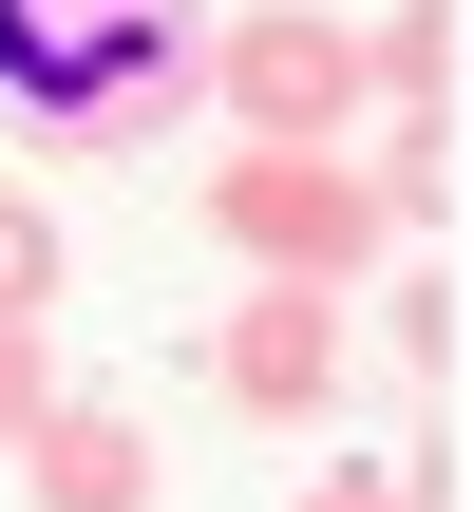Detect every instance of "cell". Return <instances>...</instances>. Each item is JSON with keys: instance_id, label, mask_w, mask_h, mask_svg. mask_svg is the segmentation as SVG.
<instances>
[{"instance_id": "obj_1", "label": "cell", "mask_w": 474, "mask_h": 512, "mask_svg": "<svg viewBox=\"0 0 474 512\" xmlns=\"http://www.w3.org/2000/svg\"><path fill=\"white\" fill-rule=\"evenodd\" d=\"M190 57V0H0V95L38 133H133Z\"/></svg>"}, {"instance_id": "obj_2", "label": "cell", "mask_w": 474, "mask_h": 512, "mask_svg": "<svg viewBox=\"0 0 474 512\" xmlns=\"http://www.w3.org/2000/svg\"><path fill=\"white\" fill-rule=\"evenodd\" d=\"M228 95H247L266 133H323V114H342V38H323V19H247V38H228Z\"/></svg>"}, {"instance_id": "obj_3", "label": "cell", "mask_w": 474, "mask_h": 512, "mask_svg": "<svg viewBox=\"0 0 474 512\" xmlns=\"http://www.w3.org/2000/svg\"><path fill=\"white\" fill-rule=\"evenodd\" d=\"M228 228L323 266V247H361V190H323V171H285V152H266V171H228Z\"/></svg>"}, {"instance_id": "obj_4", "label": "cell", "mask_w": 474, "mask_h": 512, "mask_svg": "<svg viewBox=\"0 0 474 512\" xmlns=\"http://www.w3.org/2000/svg\"><path fill=\"white\" fill-rule=\"evenodd\" d=\"M228 399L304 418V399H323V323H304V304H247V323H228Z\"/></svg>"}, {"instance_id": "obj_5", "label": "cell", "mask_w": 474, "mask_h": 512, "mask_svg": "<svg viewBox=\"0 0 474 512\" xmlns=\"http://www.w3.org/2000/svg\"><path fill=\"white\" fill-rule=\"evenodd\" d=\"M38 494H57V512H133V494H152V456H133L114 418H76V437L38 456Z\"/></svg>"}, {"instance_id": "obj_6", "label": "cell", "mask_w": 474, "mask_h": 512, "mask_svg": "<svg viewBox=\"0 0 474 512\" xmlns=\"http://www.w3.org/2000/svg\"><path fill=\"white\" fill-rule=\"evenodd\" d=\"M38 285H57V228H38V209H19V190H0V323H19V304H38Z\"/></svg>"}, {"instance_id": "obj_7", "label": "cell", "mask_w": 474, "mask_h": 512, "mask_svg": "<svg viewBox=\"0 0 474 512\" xmlns=\"http://www.w3.org/2000/svg\"><path fill=\"white\" fill-rule=\"evenodd\" d=\"M19 418H38V361H19V342H0V437H19Z\"/></svg>"}]
</instances>
